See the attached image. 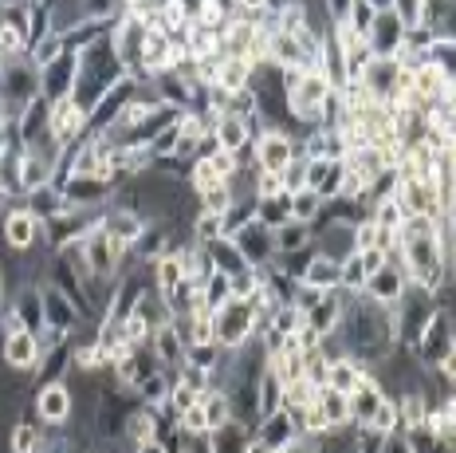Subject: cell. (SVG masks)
<instances>
[{
  "instance_id": "51",
  "label": "cell",
  "mask_w": 456,
  "mask_h": 453,
  "mask_svg": "<svg viewBox=\"0 0 456 453\" xmlns=\"http://www.w3.org/2000/svg\"><path fill=\"white\" fill-rule=\"evenodd\" d=\"M134 453H169L166 446H161V441H150V446H138Z\"/></svg>"
},
{
  "instance_id": "52",
  "label": "cell",
  "mask_w": 456,
  "mask_h": 453,
  "mask_svg": "<svg viewBox=\"0 0 456 453\" xmlns=\"http://www.w3.org/2000/svg\"><path fill=\"white\" fill-rule=\"evenodd\" d=\"M449 272L456 276V233H452V241H449Z\"/></svg>"
},
{
  "instance_id": "50",
  "label": "cell",
  "mask_w": 456,
  "mask_h": 453,
  "mask_svg": "<svg viewBox=\"0 0 456 453\" xmlns=\"http://www.w3.org/2000/svg\"><path fill=\"white\" fill-rule=\"evenodd\" d=\"M280 453H319V446L315 441H307V438H296L288 449H280Z\"/></svg>"
},
{
  "instance_id": "25",
  "label": "cell",
  "mask_w": 456,
  "mask_h": 453,
  "mask_svg": "<svg viewBox=\"0 0 456 453\" xmlns=\"http://www.w3.org/2000/svg\"><path fill=\"white\" fill-rule=\"evenodd\" d=\"M303 324L315 327L322 339L335 335L338 327H342V292H330V296H322V304L311 308L307 316H303Z\"/></svg>"
},
{
  "instance_id": "16",
  "label": "cell",
  "mask_w": 456,
  "mask_h": 453,
  "mask_svg": "<svg viewBox=\"0 0 456 453\" xmlns=\"http://www.w3.org/2000/svg\"><path fill=\"white\" fill-rule=\"evenodd\" d=\"M40 296H44V327H55V332H63V335H75L79 332V324H83V316L75 311V304L68 296H63L55 284H40Z\"/></svg>"
},
{
  "instance_id": "42",
  "label": "cell",
  "mask_w": 456,
  "mask_h": 453,
  "mask_svg": "<svg viewBox=\"0 0 456 453\" xmlns=\"http://www.w3.org/2000/svg\"><path fill=\"white\" fill-rule=\"evenodd\" d=\"M177 433L182 438H213V430H208V418H205V406L197 402L193 410H185V414H177Z\"/></svg>"
},
{
  "instance_id": "34",
  "label": "cell",
  "mask_w": 456,
  "mask_h": 453,
  "mask_svg": "<svg viewBox=\"0 0 456 453\" xmlns=\"http://www.w3.org/2000/svg\"><path fill=\"white\" fill-rule=\"evenodd\" d=\"M322 210H327V202L315 194V190H299V194H291V221H299V225H315L322 221Z\"/></svg>"
},
{
  "instance_id": "28",
  "label": "cell",
  "mask_w": 456,
  "mask_h": 453,
  "mask_svg": "<svg viewBox=\"0 0 456 453\" xmlns=\"http://www.w3.org/2000/svg\"><path fill=\"white\" fill-rule=\"evenodd\" d=\"M150 280H154V288L161 292V296H174V292L185 284L182 257H177V252H166L161 260H154L150 264Z\"/></svg>"
},
{
  "instance_id": "53",
  "label": "cell",
  "mask_w": 456,
  "mask_h": 453,
  "mask_svg": "<svg viewBox=\"0 0 456 453\" xmlns=\"http://www.w3.org/2000/svg\"><path fill=\"white\" fill-rule=\"evenodd\" d=\"M8 28V12H4V4H0V32Z\"/></svg>"
},
{
  "instance_id": "40",
  "label": "cell",
  "mask_w": 456,
  "mask_h": 453,
  "mask_svg": "<svg viewBox=\"0 0 456 453\" xmlns=\"http://www.w3.org/2000/svg\"><path fill=\"white\" fill-rule=\"evenodd\" d=\"M315 399H319V386H311L307 379H299V383L283 386V410H288V414L307 410V406H315Z\"/></svg>"
},
{
  "instance_id": "22",
  "label": "cell",
  "mask_w": 456,
  "mask_h": 453,
  "mask_svg": "<svg viewBox=\"0 0 456 453\" xmlns=\"http://www.w3.org/2000/svg\"><path fill=\"white\" fill-rule=\"evenodd\" d=\"M370 375H374V371H370L366 363H358V358H350V355H346V358H335V363L327 367V386L350 399V394H354L358 386L370 383Z\"/></svg>"
},
{
  "instance_id": "19",
  "label": "cell",
  "mask_w": 456,
  "mask_h": 453,
  "mask_svg": "<svg viewBox=\"0 0 456 453\" xmlns=\"http://www.w3.org/2000/svg\"><path fill=\"white\" fill-rule=\"evenodd\" d=\"M252 438L264 441L272 453H280L299 438V430H296V418H291L288 410H275V414H268V418H260V426L252 430Z\"/></svg>"
},
{
  "instance_id": "3",
  "label": "cell",
  "mask_w": 456,
  "mask_h": 453,
  "mask_svg": "<svg viewBox=\"0 0 456 453\" xmlns=\"http://www.w3.org/2000/svg\"><path fill=\"white\" fill-rule=\"evenodd\" d=\"M260 332V319H256V308L244 304V300H224L221 308L213 311V335L221 351H244V347Z\"/></svg>"
},
{
  "instance_id": "43",
  "label": "cell",
  "mask_w": 456,
  "mask_h": 453,
  "mask_svg": "<svg viewBox=\"0 0 456 453\" xmlns=\"http://www.w3.org/2000/svg\"><path fill=\"white\" fill-rule=\"evenodd\" d=\"M63 52H68V40H63V36H47V40H40L28 55H32V63L44 71V68H52V63L60 60Z\"/></svg>"
},
{
  "instance_id": "14",
  "label": "cell",
  "mask_w": 456,
  "mask_h": 453,
  "mask_svg": "<svg viewBox=\"0 0 456 453\" xmlns=\"http://www.w3.org/2000/svg\"><path fill=\"white\" fill-rule=\"evenodd\" d=\"M79 63H83V55L79 52H63L60 60L52 63V68H44L40 71V95L47 103H55V99H68L71 91H75V79H79Z\"/></svg>"
},
{
  "instance_id": "4",
  "label": "cell",
  "mask_w": 456,
  "mask_h": 453,
  "mask_svg": "<svg viewBox=\"0 0 456 453\" xmlns=\"http://www.w3.org/2000/svg\"><path fill=\"white\" fill-rule=\"evenodd\" d=\"M0 249L4 252H36L47 249V225L28 205H8L0 217Z\"/></svg>"
},
{
  "instance_id": "12",
  "label": "cell",
  "mask_w": 456,
  "mask_h": 453,
  "mask_svg": "<svg viewBox=\"0 0 456 453\" xmlns=\"http://www.w3.org/2000/svg\"><path fill=\"white\" fill-rule=\"evenodd\" d=\"M87 127H91V111H83L71 95L52 103V138L60 146L71 150L75 143H83V138H87Z\"/></svg>"
},
{
  "instance_id": "1",
  "label": "cell",
  "mask_w": 456,
  "mask_h": 453,
  "mask_svg": "<svg viewBox=\"0 0 456 453\" xmlns=\"http://www.w3.org/2000/svg\"><path fill=\"white\" fill-rule=\"evenodd\" d=\"M338 335H342V343H346L350 358L366 363L370 371L397 351V332H394V316H389V308L370 304L366 296H346V292H342V327H338Z\"/></svg>"
},
{
  "instance_id": "33",
  "label": "cell",
  "mask_w": 456,
  "mask_h": 453,
  "mask_svg": "<svg viewBox=\"0 0 456 453\" xmlns=\"http://www.w3.org/2000/svg\"><path fill=\"white\" fill-rule=\"evenodd\" d=\"M201 406H205V418H208V430H213V433H221V430H228L236 422L232 399H228L224 391H216V386L201 399Z\"/></svg>"
},
{
  "instance_id": "6",
  "label": "cell",
  "mask_w": 456,
  "mask_h": 453,
  "mask_svg": "<svg viewBox=\"0 0 456 453\" xmlns=\"http://www.w3.org/2000/svg\"><path fill=\"white\" fill-rule=\"evenodd\" d=\"M79 257H83V272H87V276L118 280L122 276L118 268L130 260V252L122 249L118 241H110L107 233H102V225H99V229H91L87 237L79 241Z\"/></svg>"
},
{
  "instance_id": "32",
  "label": "cell",
  "mask_w": 456,
  "mask_h": 453,
  "mask_svg": "<svg viewBox=\"0 0 456 453\" xmlns=\"http://www.w3.org/2000/svg\"><path fill=\"white\" fill-rule=\"evenodd\" d=\"M252 63L248 60H221V71H216V87L236 95V91H248L252 87Z\"/></svg>"
},
{
  "instance_id": "44",
  "label": "cell",
  "mask_w": 456,
  "mask_h": 453,
  "mask_svg": "<svg viewBox=\"0 0 456 453\" xmlns=\"http://www.w3.org/2000/svg\"><path fill=\"white\" fill-rule=\"evenodd\" d=\"M370 249H382V229H378L374 217H362V221L354 225V252H370Z\"/></svg>"
},
{
  "instance_id": "27",
  "label": "cell",
  "mask_w": 456,
  "mask_h": 453,
  "mask_svg": "<svg viewBox=\"0 0 456 453\" xmlns=\"http://www.w3.org/2000/svg\"><path fill=\"white\" fill-rule=\"evenodd\" d=\"M24 205H28V210H32L36 217H40L44 225H52L55 217L68 213V197H63V190H60L55 182H52V185H44V190H36V194H28V197H24Z\"/></svg>"
},
{
  "instance_id": "24",
  "label": "cell",
  "mask_w": 456,
  "mask_h": 453,
  "mask_svg": "<svg viewBox=\"0 0 456 453\" xmlns=\"http://www.w3.org/2000/svg\"><path fill=\"white\" fill-rule=\"evenodd\" d=\"M386 402V394H382V386L374 383V375H370V383H362L354 394H350V422H354L358 430H366L370 426V418L378 414V406Z\"/></svg>"
},
{
  "instance_id": "39",
  "label": "cell",
  "mask_w": 456,
  "mask_h": 453,
  "mask_svg": "<svg viewBox=\"0 0 456 453\" xmlns=\"http://www.w3.org/2000/svg\"><path fill=\"white\" fill-rule=\"evenodd\" d=\"M370 217H374L378 229H386V233H402V225H405V213H402V205H397V197L374 202L370 205Z\"/></svg>"
},
{
  "instance_id": "17",
  "label": "cell",
  "mask_w": 456,
  "mask_h": 453,
  "mask_svg": "<svg viewBox=\"0 0 456 453\" xmlns=\"http://www.w3.org/2000/svg\"><path fill=\"white\" fill-rule=\"evenodd\" d=\"M99 225H102V233H107V237L110 241H118L122 244V249H134V244H138V237H142V233H146V217H142V213H130V210H114V205H107V213H102L99 217Z\"/></svg>"
},
{
  "instance_id": "47",
  "label": "cell",
  "mask_w": 456,
  "mask_h": 453,
  "mask_svg": "<svg viewBox=\"0 0 456 453\" xmlns=\"http://www.w3.org/2000/svg\"><path fill=\"white\" fill-rule=\"evenodd\" d=\"M272 197H283V174L256 169V202H272Z\"/></svg>"
},
{
  "instance_id": "49",
  "label": "cell",
  "mask_w": 456,
  "mask_h": 453,
  "mask_svg": "<svg viewBox=\"0 0 456 453\" xmlns=\"http://www.w3.org/2000/svg\"><path fill=\"white\" fill-rule=\"evenodd\" d=\"M382 453H413V446H410V438H405V433H394V438L382 441Z\"/></svg>"
},
{
  "instance_id": "15",
  "label": "cell",
  "mask_w": 456,
  "mask_h": 453,
  "mask_svg": "<svg viewBox=\"0 0 456 453\" xmlns=\"http://www.w3.org/2000/svg\"><path fill=\"white\" fill-rule=\"evenodd\" d=\"M40 339L32 332H16V335H4L0 339V363L16 375H36L40 371Z\"/></svg>"
},
{
  "instance_id": "2",
  "label": "cell",
  "mask_w": 456,
  "mask_h": 453,
  "mask_svg": "<svg viewBox=\"0 0 456 453\" xmlns=\"http://www.w3.org/2000/svg\"><path fill=\"white\" fill-rule=\"evenodd\" d=\"M40 99V68L32 63V55H12L0 60V103H4L8 119H20L28 103Z\"/></svg>"
},
{
  "instance_id": "13",
  "label": "cell",
  "mask_w": 456,
  "mask_h": 453,
  "mask_svg": "<svg viewBox=\"0 0 456 453\" xmlns=\"http://www.w3.org/2000/svg\"><path fill=\"white\" fill-rule=\"evenodd\" d=\"M232 244H236V252L248 260V268H272L275 257H280V252H275V233L260 221L244 225V229L232 237Z\"/></svg>"
},
{
  "instance_id": "37",
  "label": "cell",
  "mask_w": 456,
  "mask_h": 453,
  "mask_svg": "<svg viewBox=\"0 0 456 453\" xmlns=\"http://www.w3.org/2000/svg\"><path fill=\"white\" fill-rule=\"evenodd\" d=\"M256 221L268 225V229H283V225L291 221V197H272V202H256Z\"/></svg>"
},
{
  "instance_id": "45",
  "label": "cell",
  "mask_w": 456,
  "mask_h": 453,
  "mask_svg": "<svg viewBox=\"0 0 456 453\" xmlns=\"http://www.w3.org/2000/svg\"><path fill=\"white\" fill-rule=\"evenodd\" d=\"M374 16H378V4H374V0H354V4H350V21H346V24L366 40V32H370V24H374Z\"/></svg>"
},
{
  "instance_id": "41",
  "label": "cell",
  "mask_w": 456,
  "mask_h": 453,
  "mask_svg": "<svg viewBox=\"0 0 456 453\" xmlns=\"http://www.w3.org/2000/svg\"><path fill=\"white\" fill-rule=\"evenodd\" d=\"M425 55H429L433 68H441L444 75H449V83H456V40H449V36H436L433 48Z\"/></svg>"
},
{
  "instance_id": "9",
  "label": "cell",
  "mask_w": 456,
  "mask_h": 453,
  "mask_svg": "<svg viewBox=\"0 0 456 453\" xmlns=\"http://www.w3.org/2000/svg\"><path fill=\"white\" fill-rule=\"evenodd\" d=\"M452 347H456V327H452V319L444 316L441 308H436V316L429 319V327H425V335L417 339L413 355H417V363H421L425 371H436V367H441V358L449 355Z\"/></svg>"
},
{
  "instance_id": "11",
  "label": "cell",
  "mask_w": 456,
  "mask_h": 453,
  "mask_svg": "<svg viewBox=\"0 0 456 453\" xmlns=\"http://www.w3.org/2000/svg\"><path fill=\"white\" fill-rule=\"evenodd\" d=\"M366 44H370V52L386 55V60H397V55H402L405 24L397 21L394 4H378V16H374V24H370V32H366Z\"/></svg>"
},
{
  "instance_id": "5",
  "label": "cell",
  "mask_w": 456,
  "mask_h": 453,
  "mask_svg": "<svg viewBox=\"0 0 456 453\" xmlns=\"http://www.w3.org/2000/svg\"><path fill=\"white\" fill-rule=\"evenodd\" d=\"M389 316H394V332H397V347H417V339L425 335V327H429V319L436 316V300L429 292L421 288H410L402 296V304L389 308Z\"/></svg>"
},
{
  "instance_id": "8",
  "label": "cell",
  "mask_w": 456,
  "mask_h": 453,
  "mask_svg": "<svg viewBox=\"0 0 456 453\" xmlns=\"http://www.w3.org/2000/svg\"><path fill=\"white\" fill-rule=\"evenodd\" d=\"M32 414L47 430H63L75 418V394L68 383H44L32 394Z\"/></svg>"
},
{
  "instance_id": "20",
  "label": "cell",
  "mask_w": 456,
  "mask_h": 453,
  "mask_svg": "<svg viewBox=\"0 0 456 453\" xmlns=\"http://www.w3.org/2000/svg\"><path fill=\"white\" fill-rule=\"evenodd\" d=\"M322 233L315 237V249L322 252V257L330 260H350L354 257V225H338V221H319Z\"/></svg>"
},
{
  "instance_id": "26",
  "label": "cell",
  "mask_w": 456,
  "mask_h": 453,
  "mask_svg": "<svg viewBox=\"0 0 456 453\" xmlns=\"http://www.w3.org/2000/svg\"><path fill=\"white\" fill-rule=\"evenodd\" d=\"M8 308H12L16 316H20L24 332L40 335V327H44V296H40V284H36V288H24V292H16V296L8 300Z\"/></svg>"
},
{
  "instance_id": "18",
  "label": "cell",
  "mask_w": 456,
  "mask_h": 453,
  "mask_svg": "<svg viewBox=\"0 0 456 453\" xmlns=\"http://www.w3.org/2000/svg\"><path fill=\"white\" fill-rule=\"evenodd\" d=\"M16 135H20V146H36L52 135V103H47L44 95L20 111V119H16Z\"/></svg>"
},
{
  "instance_id": "35",
  "label": "cell",
  "mask_w": 456,
  "mask_h": 453,
  "mask_svg": "<svg viewBox=\"0 0 456 453\" xmlns=\"http://www.w3.org/2000/svg\"><path fill=\"white\" fill-rule=\"evenodd\" d=\"M8 449L12 453H40L44 449V430L32 426L28 418H16L12 433H8Z\"/></svg>"
},
{
  "instance_id": "30",
  "label": "cell",
  "mask_w": 456,
  "mask_h": 453,
  "mask_svg": "<svg viewBox=\"0 0 456 453\" xmlns=\"http://www.w3.org/2000/svg\"><path fill=\"white\" fill-rule=\"evenodd\" d=\"M208 257H213V268L221 272V276L228 280H236V276H244V272H252L248 268V260L236 252V244L232 241H216V244H208Z\"/></svg>"
},
{
  "instance_id": "7",
  "label": "cell",
  "mask_w": 456,
  "mask_h": 453,
  "mask_svg": "<svg viewBox=\"0 0 456 453\" xmlns=\"http://www.w3.org/2000/svg\"><path fill=\"white\" fill-rule=\"evenodd\" d=\"M252 158H256V169L283 174L296 158H303V138H291V135H283V130H256Z\"/></svg>"
},
{
  "instance_id": "21",
  "label": "cell",
  "mask_w": 456,
  "mask_h": 453,
  "mask_svg": "<svg viewBox=\"0 0 456 453\" xmlns=\"http://www.w3.org/2000/svg\"><path fill=\"white\" fill-rule=\"evenodd\" d=\"M256 138V127L248 119H236V115H221L213 127V146L232 150V154H244Z\"/></svg>"
},
{
  "instance_id": "38",
  "label": "cell",
  "mask_w": 456,
  "mask_h": 453,
  "mask_svg": "<svg viewBox=\"0 0 456 453\" xmlns=\"http://www.w3.org/2000/svg\"><path fill=\"white\" fill-rule=\"evenodd\" d=\"M197 205H201V213L224 217L232 210V190H228V182H216V185H208V190H201L197 194Z\"/></svg>"
},
{
  "instance_id": "36",
  "label": "cell",
  "mask_w": 456,
  "mask_h": 453,
  "mask_svg": "<svg viewBox=\"0 0 456 453\" xmlns=\"http://www.w3.org/2000/svg\"><path fill=\"white\" fill-rule=\"evenodd\" d=\"M366 433H374L378 441H386V438H394V433H402V414H397V402H394V399H386L382 406H378V414L370 418Z\"/></svg>"
},
{
  "instance_id": "31",
  "label": "cell",
  "mask_w": 456,
  "mask_h": 453,
  "mask_svg": "<svg viewBox=\"0 0 456 453\" xmlns=\"http://www.w3.org/2000/svg\"><path fill=\"white\" fill-rule=\"evenodd\" d=\"M315 406L322 410V418L330 422V430L354 426V422H350V399H346V394H338V391H330V386H322L319 399H315Z\"/></svg>"
},
{
  "instance_id": "46",
  "label": "cell",
  "mask_w": 456,
  "mask_h": 453,
  "mask_svg": "<svg viewBox=\"0 0 456 453\" xmlns=\"http://www.w3.org/2000/svg\"><path fill=\"white\" fill-rule=\"evenodd\" d=\"M197 402H201V394L189 391L185 383H177V379H174V386H169V402H166L169 410H174V418H177V414H185V410H193Z\"/></svg>"
},
{
  "instance_id": "29",
  "label": "cell",
  "mask_w": 456,
  "mask_h": 453,
  "mask_svg": "<svg viewBox=\"0 0 456 453\" xmlns=\"http://www.w3.org/2000/svg\"><path fill=\"white\" fill-rule=\"evenodd\" d=\"M315 244V229L299 221H288L283 229H275V252L280 257H296V252H307Z\"/></svg>"
},
{
  "instance_id": "10",
  "label": "cell",
  "mask_w": 456,
  "mask_h": 453,
  "mask_svg": "<svg viewBox=\"0 0 456 453\" xmlns=\"http://www.w3.org/2000/svg\"><path fill=\"white\" fill-rule=\"evenodd\" d=\"M405 292H410V276H405V268L397 260H386L378 272H370L362 296L370 300V304H378V308H397Z\"/></svg>"
},
{
  "instance_id": "23",
  "label": "cell",
  "mask_w": 456,
  "mask_h": 453,
  "mask_svg": "<svg viewBox=\"0 0 456 453\" xmlns=\"http://www.w3.org/2000/svg\"><path fill=\"white\" fill-rule=\"evenodd\" d=\"M299 284L319 288V292H338V284H342V264H338V260H330V257H322V252L315 249V257H311V264L303 268Z\"/></svg>"
},
{
  "instance_id": "48",
  "label": "cell",
  "mask_w": 456,
  "mask_h": 453,
  "mask_svg": "<svg viewBox=\"0 0 456 453\" xmlns=\"http://www.w3.org/2000/svg\"><path fill=\"white\" fill-rule=\"evenodd\" d=\"M299 190H307V158H296L288 169H283V194H299Z\"/></svg>"
}]
</instances>
